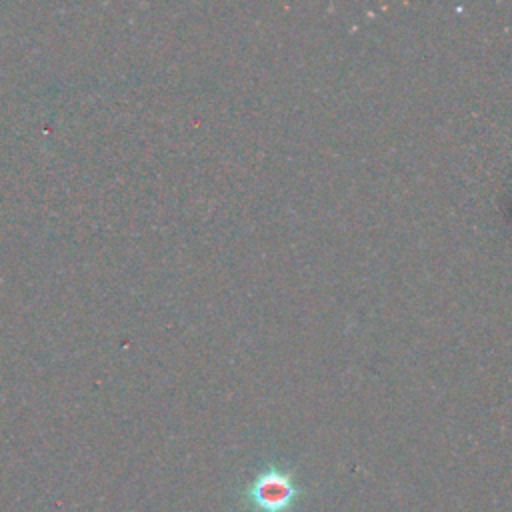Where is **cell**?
Segmentation results:
<instances>
[{
	"mask_svg": "<svg viewBox=\"0 0 512 512\" xmlns=\"http://www.w3.org/2000/svg\"><path fill=\"white\" fill-rule=\"evenodd\" d=\"M304 496L296 474L280 464H268L246 484L242 498L252 512H292Z\"/></svg>",
	"mask_w": 512,
	"mask_h": 512,
	"instance_id": "6da1fadb",
	"label": "cell"
}]
</instances>
